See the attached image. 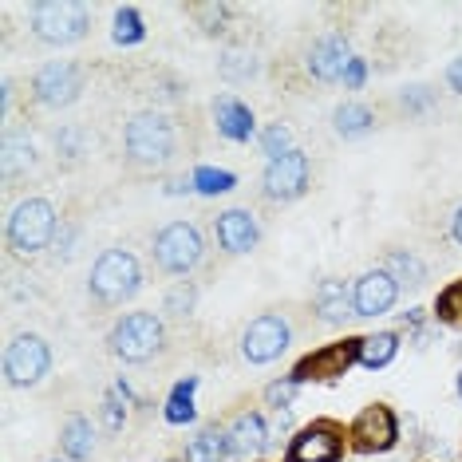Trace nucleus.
Masks as SVG:
<instances>
[{"label":"nucleus","mask_w":462,"mask_h":462,"mask_svg":"<svg viewBox=\"0 0 462 462\" xmlns=\"http://www.w3.org/2000/svg\"><path fill=\"white\" fill-rule=\"evenodd\" d=\"M194 387H198V380H186V383L174 387L171 407H166V419H171V423H186V419H194Z\"/></svg>","instance_id":"473e14b6"},{"label":"nucleus","mask_w":462,"mask_h":462,"mask_svg":"<svg viewBox=\"0 0 462 462\" xmlns=\"http://www.w3.org/2000/svg\"><path fill=\"white\" fill-rule=\"evenodd\" d=\"M458 395H462V375H458Z\"/></svg>","instance_id":"a19ab883"},{"label":"nucleus","mask_w":462,"mask_h":462,"mask_svg":"<svg viewBox=\"0 0 462 462\" xmlns=\"http://www.w3.org/2000/svg\"><path fill=\"white\" fill-rule=\"evenodd\" d=\"M312 312H317L320 324L340 328L348 317H356L352 285H348V281H340V277H320L317 289H312Z\"/></svg>","instance_id":"f3484780"},{"label":"nucleus","mask_w":462,"mask_h":462,"mask_svg":"<svg viewBox=\"0 0 462 462\" xmlns=\"http://www.w3.org/2000/svg\"><path fill=\"white\" fill-rule=\"evenodd\" d=\"M352 364H360V340H336V344H320L312 348L304 360L292 367V380L297 383H328V380H340Z\"/></svg>","instance_id":"f8f14e48"},{"label":"nucleus","mask_w":462,"mask_h":462,"mask_svg":"<svg viewBox=\"0 0 462 462\" xmlns=\"http://www.w3.org/2000/svg\"><path fill=\"white\" fill-rule=\"evenodd\" d=\"M309 182H312V162L304 151H289L281 159H273L261 174V194L269 202H297V198L309 194Z\"/></svg>","instance_id":"1a4fd4ad"},{"label":"nucleus","mask_w":462,"mask_h":462,"mask_svg":"<svg viewBox=\"0 0 462 462\" xmlns=\"http://www.w3.org/2000/svg\"><path fill=\"white\" fill-rule=\"evenodd\" d=\"M399 352V332H375V336H360V364L364 367H387Z\"/></svg>","instance_id":"a878e982"},{"label":"nucleus","mask_w":462,"mask_h":462,"mask_svg":"<svg viewBox=\"0 0 462 462\" xmlns=\"http://www.w3.org/2000/svg\"><path fill=\"white\" fill-rule=\"evenodd\" d=\"M190 13H194L198 28H202L206 36H222L226 28H229V16H234V8H229V5H194Z\"/></svg>","instance_id":"7c9ffc66"},{"label":"nucleus","mask_w":462,"mask_h":462,"mask_svg":"<svg viewBox=\"0 0 462 462\" xmlns=\"http://www.w3.org/2000/svg\"><path fill=\"white\" fill-rule=\"evenodd\" d=\"M380 269L395 281L399 292H403V289H423V285H427V261L419 257V254H411V249H387Z\"/></svg>","instance_id":"aec40b11"},{"label":"nucleus","mask_w":462,"mask_h":462,"mask_svg":"<svg viewBox=\"0 0 462 462\" xmlns=\"http://www.w3.org/2000/svg\"><path fill=\"white\" fill-rule=\"evenodd\" d=\"M344 458V430L336 423H312L292 435L285 462H340Z\"/></svg>","instance_id":"ddd939ff"},{"label":"nucleus","mask_w":462,"mask_h":462,"mask_svg":"<svg viewBox=\"0 0 462 462\" xmlns=\"http://www.w3.org/2000/svg\"><path fill=\"white\" fill-rule=\"evenodd\" d=\"M364 83V60H352V68L344 71V88H360Z\"/></svg>","instance_id":"4c0bfd02"},{"label":"nucleus","mask_w":462,"mask_h":462,"mask_svg":"<svg viewBox=\"0 0 462 462\" xmlns=\"http://www.w3.org/2000/svg\"><path fill=\"white\" fill-rule=\"evenodd\" d=\"M399 439V419L387 403H367L348 427V443L360 455H383Z\"/></svg>","instance_id":"9b49d317"},{"label":"nucleus","mask_w":462,"mask_h":462,"mask_svg":"<svg viewBox=\"0 0 462 462\" xmlns=\"http://www.w3.org/2000/svg\"><path fill=\"white\" fill-rule=\"evenodd\" d=\"M143 289V265L131 249H103L91 265L88 277V297L99 304V309H119L127 304L134 292Z\"/></svg>","instance_id":"f03ea898"},{"label":"nucleus","mask_w":462,"mask_h":462,"mask_svg":"<svg viewBox=\"0 0 462 462\" xmlns=\"http://www.w3.org/2000/svg\"><path fill=\"white\" fill-rule=\"evenodd\" d=\"M36 162H40V154H36L32 134L8 127L5 143H0V171H5V178L8 182H20V178L36 174Z\"/></svg>","instance_id":"a211bd4d"},{"label":"nucleus","mask_w":462,"mask_h":462,"mask_svg":"<svg viewBox=\"0 0 462 462\" xmlns=\"http://www.w3.org/2000/svg\"><path fill=\"white\" fill-rule=\"evenodd\" d=\"M151 257L154 269L166 273V277H190V273L202 265L206 257V237L194 222H171L162 226L151 241Z\"/></svg>","instance_id":"423d86ee"},{"label":"nucleus","mask_w":462,"mask_h":462,"mask_svg":"<svg viewBox=\"0 0 462 462\" xmlns=\"http://www.w3.org/2000/svg\"><path fill=\"white\" fill-rule=\"evenodd\" d=\"M48 372H51V348H48L44 336L20 332V336L8 340V348H5L8 387H36V383H44Z\"/></svg>","instance_id":"6e6552de"},{"label":"nucleus","mask_w":462,"mask_h":462,"mask_svg":"<svg viewBox=\"0 0 462 462\" xmlns=\"http://www.w3.org/2000/svg\"><path fill=\"white\" fill-rule=\"evenodd\" d=\"M56 154L64 162H79L83 154H88V131H83L79 123H64V127L56 131Z\"/></svg>","instance_id":"c85d7f7f"},{"label":"nucleus","mask_w":462,"mask_h":462,"mask_svg":"<svg viewBox=\"0 0 462 462\" xmlns=\"http://www.w3.org/2000/svg\"><path fill=\"white\" fill-rule=\"evenodd\" d=\"M257 56L245 48H226L222 56H217V76L229 79V83H249L257 76Z\"/></svg>","instance_id":"bb28decb"},{"label":"nucleus","mask_w":462,"mask_h":462,"mask_svg":"<svg viewBox=\"0 0 462 462\" xmlns=\"http://www.w3.org/2000/svg\"><path fill=\"white\" fill-rule=\"evenodd\" d=\"M178 154V123L166 111H134L123 127V159L134 171H162Z\"/></svg>","instance_id":"f257e3e1"},{"label":"nucleus","mask_w":462,"mask_h":462,"mask_svg":"<svg viewBox=\"0 0 462 462\" xmlns=\"http://www.w3.org/2000/svg\"><path fill=\"white\" fill-rule=\"evenodd\" d=\"M56 229H60V214L48 198H24L13 214H8V226H5V241L16 257H36L56 241Z\"/></svg>","instance_id":"20e7f679"},{"label":"nucleus","mask_w":462,"mask_h":462,"mask_svg":"<svg viewBox=\"0 0 462 462\" xmlns=\"http://www.w3.org/2000/svg\"><path fill=\"white\" fill-rule=\"evenodd\" d=\"M146 36V28H143V16H139V8H119L115 13V40L119 44H139V40Z\"/></svg>","instance_id":"2f4dec72"},{"label":"nucleus","mask_w":462,"mask_h":462,"mask_svg":"<svg viewBox=\"0 0 462 462\" xmlns=\"http://www.w3.org/2000/svg\"><path fill=\"white\" fill-rule=\"evenodd\" d=\"M399 107H403L407 115H423L435 107V91L430 88H407L403 96H399Z\"/></svg>","instance_id":"f704fd0d"},{"label":"nucleus","mask_w":462,"mask_h":462,"mask_svg":"<svg viewBox=\"0 0 462 462\" xmlns=\"http://www.w3.org/2000/svg\"><path fill=\"white\" fill-rule=\"evenodd\" d=\"M352 44L344 36H320L317 44L309 48V60H304V68H309V76L317 83H340L344 71L352 68Z\"/></svg>","instance_id":"dca6fc26"},{"label":"nucleus","mask_w":462,"mask_h":462,"mask_svg":"<svg viewBox=\"0 0 462 462\" xmlns=\"http://www.w3.org/2000/svg\"><path fill=\"white\" fill-rule=\"evenodd\" d=\"M28 24H32V36L40 44L68 48L91 32V8L79 0H40V5H32Z\"/></svg>","instance_id":"39448f33"},{"label":"nucleus","mask_w":462,"mask_h":462,"mask_svg":"<svg viewBox=\"0 0 462 462\" xmlns=\"http://www.w3.org/2000/svg\"><path fill=\"white\" fill-rule=\"evenodd\" d=\"M447 83H450V91H458V96H462V56L447 68Z\"/></svg>","instance_id":"58836bf2"},{"label":"nucleus","mask_w":462,"mask_h":462,"mask_svg":"<svg viewBox=\"0 0 462 462\" xmlns=\"http://www.w3.org/2000/svg\"><path fill=\"white\" fill-rule=\"evenodd\" d=\"M51 462H68V458H51Z\"/></svg>","instance_id":"79ce46f5"},{"label":"nucleus","mask_w":462,"mask_h":462,"mask_svg":"<svg viewBox=\"0 0 462 462\" xmlns=\"http://www.w3.org/2000/svg\"><path fill=\"white\" fill-rule=\"evenodd\" d=\"M83 96V68L71 60H51L32 76V99L48 111H64Z\"/></svg>","instance_id":"9d476101"},{"label":"nucleus","mask_w":462,"mask_h":462,"mask_svg":"<svg viewBox=\"0 0 462 462\" xmlns=\"http://www.w3.org/2000/svg\"><path fill=\"white\" fill-rule=\"evenodd\" d=\"M292 340H297V324H292L289 312L281 309H269L254 317L245 324V332H241V360L254 364V367H265L273 360H281Z\"/></svg>","instance_id":"0eeeda50"},{"label":"nucleus","mask_w":462,"mask_h":462,"mask_svg":"<svg viewBox=\"0 0 462 462\" xmlns=\"http://www.w3.org/2000/svg\"><path fill=\"white\" fill-rule=\"evenodd\" d=\"M450 241H455V245H462V206L455 209V217H450Z\"/></svg>","instance_id":"ea45409f"},{"label":"nucleus","mask_w":462,"mask_h":462,"mask_svg":"<svg viewBox=\"0 0 462 462\" xmlns=\"http://www.w3.org/2000/svg\"><path fill=\"white\" fill-rule=\"evenodd\" d=\"M273 443L265 419H261L257 411H245L237 415L234 423H229V450H234V458H249V455H261Z\"/></svg>","instance_id":"6ab92c4d"},{"label":"nucleus","mask_w":462,"mask_h":462,"mask_svg":"<svg viewBox=\"0 0 462 462\" xmlns=\"http://www.w3.org/2000/svg\"><path fill=\"white\" fill-rule=\"evenodd\" d=\"M60 450L68 462H88L96 455V427L88 415H68V423L60 427Z\"/></svg>","instance_id":"412c9836"},{"label":"nucleus","mask_w":462,"mask_h":462,"mask_svg":"<svg viewBox=\"0 0 462 462\" xmlns=\"http://www.w3.org/2000/svg\"><path fill=\"white\" fill-rule=\"evenodd\" d=\"M229 455H234V450H229V430L209 423V427L198 430L190 443H186V458L182 462H226Z\"/></svg>","instance_id":"5701e85b"},{"label":"nucleus","mask_w":462,"mask_h":462,"mask_svg":"<svg viewBox=\"0 0 462 462\" xmlns=\"http://www.w3.org/2000/svg\"><path fill=\"white\" fill-rule=\"evenodd\" d=\"M297 380H292V375H289V380H277V383H269L265 387V403L273 407V411H289V407H292V399H297Z\"/></svg>","instance_id":"72a5a7b5"},{"label":"nucleus","mask_w":462,"mask_h":462,"mask_svg":"<svg viewBox=\"0 0 462 462\" xmlns=\"http://www.w3.org/2000/svg\"><path fill=\"white\" fill-rule=\"evenodd\" d=\"M435 320L450 324V328H462V277L450 281V285L435 297Z\"/></svg>","instance_id":"cd10ccee"},{"label":"nucleus","mask_w":462,"mask_h":462,"mask_svg":"<svg viewBox=\"0 0 462 462\" xmlns=\"http://www.w3.org/2000/svg\"><path fill=\"white\" fill-rule=\"evenodd\" d=\"M214 241L226 257H241V254H254L257 241H261V226L254 209H222L214 217Z\"/></svg>","instance_id":"4468645a"},{"label":"nucleus","mask_w":462,"mask_h":462,"mask_svg":"<svg viewBox=\"0 0 462 462\" xmlns=\"http://www.w3.org/2000/svg\"><path fill=\"white\" fill-rule=\"evenodd\" d=\"M194 309H198V285H194V281H178V285L166 289V297H162V320L186 324V320L194 317Z\"/></svg>","instance_id":"393cba45"},{"label":"nucleus","mask_w":462,"mask_h":462,"mask_svg":"<svg viewBox=\"0 0 462 462\" xmlns=\"http://www.w3.org/2000/svg\"><path fill=\"white\" fill-rule=\"evenodd\" d=\"M107 348L123 364H151L154 356L166 352V320L154 312H127L107 332Z\"/></svg>","instance_id":"7ed1b4c3"},{"label":"nucleus","mask_w":462,"mask_h":462,"mask_svg":"<svg viewBox=\"0 0 462 462\" xmlns=\"http://www.w3.org/2000/svg\"><path fill=\"white\" fill-rule=\"evenodd\" d=\"M372 127H375V111L360 99H348L332 111V131L340 134V139H364Z\"/></svg>","instance_id":"b1692460"},{"label":"nucleus","mask_w":462,"mask_h":462,"mask_svg":"<svg viewBox=\"0 0 462 462\" xmlns=\"http://www.w3.org/2000/svg\"><path fill=\"white\" fill-rule=\"evenodd\" d=\"M214 119H217V131L234 143H245L254 134V111L245 103H237L234 96H222L214 99Z\"/></svg>","instance_id":"4be33fe9"},{"label":"nucleus","mask_w":462,"mask_h":462,"mask_svg":"<svg viewBox=\"0 0 462 462\" xmlns=\"http://www.w3.org/2000/svg\"><path fill=\"white\" fill-rule=\"evenodd\" d=\"M257 143H261V154H269V162L281 159V154H289V151H297V146H292V131L285 127V123H269V127H261Z\"/></svg>","instance_id":"c756f323"},{"label":"nucleus","mask_w":462,"mask_h":462,"mask_svg":"<svg viewBox=\"0 0 462 462\" xmlns=\"http://www.w3.org/2000/svg\"><path fill=\"white\" fill-rule=\"evenodd\" d=\"M399 300V285L387 277L383 269H367L352 281V304H356V317L364 320H375V317H387Z\"/></svg>","instance_id":"2eb2a0df"},{"label":"nucleus","mask_w":462,"mask_h":462,"mask_svg":"<svg viewBox=\"0 0 462 462\" xmlns=\"http://www.w3.org/2000/svg\"><path fill=\"white\" fill-rule=\"evenodd\" d=\"M194 182H198V190H206V194L234 190V174H226V171H198Z\"/></svg>","instance_id":"c9c22d12"},{"label":"nucleus","mask_w":462,"mask_h":462,"mask_svg":"<svg viewBox=\"0 0 462 462\" xmlns=\"http://www.w3.org/2000/svg\"><path fill=\"white\" fill-rule=\"evenodd\" d=\"M103 423H107L111 430H119L123 423H127V411H123L115 399H107V403H103Z\"/></svg>","instance_id":"e433bc0d"}]
</instances>
